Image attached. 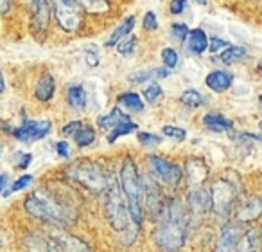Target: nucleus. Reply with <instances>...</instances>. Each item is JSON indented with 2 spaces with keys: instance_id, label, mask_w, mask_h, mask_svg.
Returning <instances> with one entry per match:
<instances>
[{
  "instance_id": "1",
  "label": "nucleus",
  "mask_w": 262,
  "mask_h": 252,
  "mask_svg": "<svg viewBox=\"0 0 262 252\" xmlns=\"http://www.w3.org/2000/svg\"><path fill=\"white\" fill-rule=\"evenodd\" d=\"M24 209L33 218L58 227L72 225L77 218L76 207L69 204L65 198H61V195H58L54 189H49V187H40V189L33 191L24 200Z\"/></svg>"
},
{
  "instance_id": "2",
  "label": "nucleus",
  "mask_w": 262,
  "mask_h": 252,
  "mask_svg": "<svg viewBox=\"0 0 262 252\" xmlns=\"http://www.w3.org/2000/svg\"><path fill=\"white\" fill-rule=\"evenodd\" d=\"M189 218L187 209L180 198H171L165 202L164 215L158 218V223L153 230V240L157 247L165 250H178L187 243L189 232Z\"/></svg>"
},
{
  "instance_id": "3",
  "label": "nucleus",
  "mask_w": 262,
  "mask_h": 252,
  "mask_svg": "<svg viewBox=\"0 0 262 252\" xmlns=\"http://www.w3.org/2000/svg\"><path fill=\"white\" fill-rule=\"evenodd\" d=\"M104 195V209L112 229L119 234H127V236L135 238V230L133 229H139V225L131 218L127 202L124 198L122 189H120V182L115 177H110Z\"/></svg>"
},
{
  "instance_id": "4",
  "label": "nucleus",
  "mask_w": 262,
  "mask_h": 252,
  "mask_svg": "<svg viewBox=\"0 0 262 252\" xmlns=\"http://www.w3.org/2000/svg\"><path fill=\"white\" fill-rule=\"evenodd\" d=\"M120 189L124 193V198L127 202V209L137 225H142L144 222V207H142V197H140V173L137 169L135 161L131 157H126L120 166Z\"/></svg>"
},
{
  "instance_id": "5",
  "label": "nucleus",
  "mask_w": 262,
  "mask_h": 252,
  "mask_svg": "<svg viewBox=\"0 0 262 252\" xmlns=\"http://www.w3.org/2000/svg\"><path fill=\"white\" fill-rule=\"evenodd\" d=\"M67 177L74 182L81 184L83 187H86L88 191L99 195L104 193L106 186H108L110 177L106 175V171L102 169L101 164L94 161H86V159H81L76 161L67 168Z\"/></svg>"
},
{
  "instance_id": "6",
  "label": "nucleus",
  "mask_w": 262,
  "mask_h": 252,
  "mask_svg": "<svg viewBox=\"0 0 262 252\" xmlns=\"http://www.w3.org/2000/svg\"><path fill=\"white\" fill-rule=\"evenodd\" d=\"M56 24L65 33H76L84 22V9L77 0H51Z\"/></svg>"
},
{
  "instance_id": "7",
  "label": "nucleus",
  "mask_w": 262,
  "mask_h": 252,
  "mask_svg": "<svg viewBox=\"0 0 262 252\" xmlns=\"http://www.w3.org/2000/svg\"><path fill=\"white\" fill-rule=\"evenodd\" d=\"M140 197H142L144 211L149 212L151 218L158 220L164 215L165 200H164V195H162V189L158 187L157 180H153L146 173L140 175Z\"/></svg>"
},
{
  "instance_id": "8",
  "label": "nucleus",
  "mask_w": 262,
  "mask_h": 252,
  "mask_svg": "<svg viewBox=\"0 0 262 252\" xmlns=\"http://www.w3.org/2000/svg\"><path fill=\"white\" fill-rule=\"evenodd\" d=\"M210 197H212V211H214L219 218H226V216H230L233 205H235L237 189L233 187L232 182L221 179L214 182Z\"/></svg>"
},
{
  "instance_id": "9",
  "label": "nucleus",
  "mask_w": 262,
  "mask_h": 252,
  "mask_svg": "<svg viewBox=\"0 0 262 252\" xmlns=\"http://www.w3.org/2000/svg\"><path fill=\"white\" fill-rule=\"evenodd\" d=\"M27 8H29V26L31 33L43 40L47 34L49 24H51V0H27Z\"/></svg>"
},
{
  "instance_id": "10",
  "label": "nucleus",
  "mask_w": 262,
  "mask_h": 252,
  "mask_svg": "<svg viewBox=\"0 0 262 252\" xmlns=\"http://www.w3.org/2000/svg\"><path fill=\"white\" fill-rule=\"evenodd\" d=\"M147 162H149V169L155 179L162 180L167 186L178 187L180 182L183 180V169L176 162H171L164 157H158V155H149Z\"/></svg>"
},
{
  "instance_id": "11",
  "label": "nucleus",
  "mask_w": 262,
  "mask_h": 252,
  "mask_svg": "<svg viewBox=\"0 0 262 252\" xmlns=\"http://www.w3.org/2000/svg\"><path fill=\"white\" fill-rule=\"evenodd\" d=\"M185 175H187V187L189 189H196V187H203L205 180L208 179V166L203 159L190 157L185 162Z\"/></svg>"
},
{
  "instance_id": "12",
  "label": "nucleus",
  "mask_w": 262,
  "mask_h": 252,
  "mask_svg": "<svg viewBox=\"0 0 262 252\" xmlns=\"http://www.w3.org/2000/svg\"><path fill=\"white\" fill-rule=\"evenodd\" d=\"M187 202H189V212L192 216H205L208 211H212V197L207 193L205 187L187 191Z\"/></svg>"
},
{
  "instance_id": "13",
  "label": "nucleus",
  "mask_w": 262,
  "mask_h": 252,
  "mask_svg": "<svg viewBox=\"0 0 262 252\" xmlns=\"http://www.w3.org/2000/svg\"><path fill=\"white\" fill-rule=\"evenodd\" d=\"M241 236H243V230L237 223H226L221 230V238L215 245V250H237Z\"/></svg>"
},
{
  "instance_id": "14",
  "label": "nucleus",
  "mask_w": 262,
  "mask_h": 252,
  "mask_svg": "<svg viewBox=\"0 0 262 252\" xmlns=\"http://www.w3.org/2000/svg\"><path fill=\"white\" fill-rule=\"evenodd\" d=\"M232 83H233V76L228 70H212V72H208L207 77H205V85H207L212 92H215V94L226 92L232 87Z\"/></svg>"
},
{
  "instance_id": "15",
  "label": "nucleus",
  "mask_w": 262,
  "mask_h": 252,
  "mask_svg": "<svg viewBox=\"0 0 262 252\" xmlns=\"http://www.w3.org/2000/svg\"><path fill=\"white\" fill-rule=\"evenodd\" d=\"M262 216V198H251L248 200L243 207H239V211L235 212L237 223H251L257 222Z\"/></svg>"
},
{
  "instance_id": "16",
  "label": "nucleus",
  "mask_w": 262,
  "mask_h": 252,
  "mask_svg": "<svg viewBox=\"0 0 262 252\" xmlns=\"http://www.w3.org/2000/svg\"><path fill=\"white\" fill-rule=\"evenodd\" d=\"M185 40H187V51H189L190 54L200 56V54H203L205 51H208V36L200 27L189 31Z\"/></svg>"
},
{
  "instance_id": "17",
  "label": "nucleus",
  "mask_w": 262,
  "mask_h": 252,
  "mask_svg": "<svg viewBox=\"0 0 262 252\" xmlns=\"http://www.w3.org/2000/svg\"><path fill=\"white\" fill-rule=\"evenodd\" d=\"M203 124L210 132H215V133L232 132L233 130V121L226 119L223 113H217V112H208L207 115L203 117Z\"/></svg>"
},
{
  "instance_id": "18",
  "label": "nucleus",
  "mask_w": 262,
  "mask_h": 252,
  "mask_svg": "<svg viewBox=\"0 0 262 252\" xmlns=\"http://www.w3.org/2000/svg\"><path fill=\"white\" fill-rule=\"evenodd\" d=\"M54 92H56V81H54V77H52V74H49V72L41 74L36 83V90H34L36 99L41 103H47L54 98Z\"/></svg>"
},
{
  "instance_id": "19",
  "label": "nucleus",
  "mask_w": 262,
  "mask_h": 252,
  "mask_svg": "<svg viewBox=\"0 0 262 252\" xmlns=\"http://www.w3.org/2000/svg\"><path fill=\"white\" fill-rule=\"evenodd\" d=\"M171 76V69L167 67H155L151 70H140L137 74H131L129 81L131 83H144V81H160Z\"/></svg>"
},
{
  "instance_id": "20",
  "label": "nucleus",
  "mask_w": 262,
  "mask_h": 252,
  "mask_svg": "<svg viewBox=\"0 0 262 252\" xmlns=\"http://www.w3.org/2000/svg\"><path fill=\"white\" fill-rule=\"evenodd\" d=\"M67 103H69L70 108L77 110V112L86 108V92H84V88L77 83L70 85L67 88Z\"/></svg>"
},
{
  "instance_id": "21",
  "label": "nucleus",
  "mask_w": 262,
  "mask_h": 252,
  "mask_svg": "<svg viewBox=\"0 0 262 252\" xmlns=\"http://www.w3.org/2000/svg\"><path fill=\"white\" fill-rule=\"evenodd\" d=\"M133 29H135V16L131 15V16H127V18L124 20V22L120 24L115 31H113L112 36L106 40V47H115L120 40H124L126 36H129Z\"/></svg>"
},
{
  "instance_id": "22",
  "label": "nucleus",
  "mask_w": 262,
  "mask_h": 252,
  "mask_svg": "<svg viewBox=\"0 0 262 252\" xmlns=\"http://www.w3.org/2000/svg\"><path fill=\"white\" fill-rule=\"evenodd\" d=\"M137 130H139V124H137L135 121L131 119V117H127V119H124L122 123L117 124L115 128L110 130V133H108V143L113 144L117 139H120V137H124V135H129L131 132H137Z\"/></svg>"
},
{
  "instance_id": "23",
  "label": "nucleus",
  "mask_w": 262,
  "mask_h": 252,
  "mask_svg": "<svg viewBox=\"0 0 262 252\" xmlns=\"http://www.w3.org/2000/svg\"><path fill=\"white\" fill-rule=\"evenodd\" d=\"M258 248H260V230L255 227L244 230L237 245V250H258Z\"/></svg>"
},
{
  "instance_id": "24",
  "label": "nucleus",
  "mask_w": 262,
  "mask_h": 252,
  "mask_svg": "<svg viewBox=\"0 0 262 252\" xmlns=\"http://www.w3.org/2000/svg\"><path fill=\"white\" fill-rule=\"evenodd\" d=\"M127 113H124L120 108H113L112 112L108 113V115H101L97 119V124H99V128L101 130H112V128H115L117 124L119 123H122L124 119H127Z\"/></svg>"
},
{
  "instance_id": "25",
  "label": "nucleus",
  "mask_w": 262,
  "mask_h": 252,
  "mask_svg": "<svg viewBox=\"0 0 262 252\" xmlns=\"http://www.w3.org/2000/svg\"><path fill=\"white\" fill-rule=\"evenodd\" d=\"M248 56V51L241 45H228L225 47V52H221L219 60L226 65H233V63H239L241 60H244Z\"/></svg>"
},
{
  "instance_id": "26",
  "label": "nucleus",
  "mask_w": 262,
  "mask_h": 252,
  "mask_svg": "<svg viewBox=\"0 0 262 252\" xmlns=\"http://www.w3.org/2000/svg\"><path fill=\"white\" fill-rule=\"evenodd\" d=\"M119 103L126 110H131V112H142L144 110V101L137 92H124V94H120Z\"/></svg>"
},
{
  "instance_id": "27",
  "label": "nucleus",
  "mask_w": 262,
  "mask_h": 252,
  "mask_svg": "<svg viewBox=\"0 0 262 252\" xmlns=\"http://www.w3.org/2000/svg\"><path fill=\"white\" fill-rule=\"evenodd\" d=\"M34 128H36V121H24L22 126L13 130V135L16 141H22V143H33L34 137Z\"/></svg>"
},
{
  "instance_id": "28",
  "label": "nucleus",
  "mask_w": 262,
  "mask_h": 252,
  "mask_svg": "<svg viewBox=\"0 0 262 252\" xmlns=\"http://www.w3.org/2000/svg\"><path fill=\"white\" fill-rule=\"evenodd\" d=\"M74 141L79 148H88L90 144H94L95 141V130L92 126H86L83 124L76 133H74Z\"/></svg>"
},
{
  "instance_id": "29",
  "label": "nucleus",
  "mask_w": 262,
  "mask_h": 252,
  "mask_svg": "<svg viewBox=\"0 0 262 252\" xmlns=\"http://www.w3.org/2000/svg\"><path fill=\"white\" fill-rule=\"evenodd\" d=\"M81 8L86 13H94V15H101V13L110 11V2L108 0H77Z\"/></svg>"
},
{
  "instance_id": "30",
  "label": "nucleus",
  "mask_w": 262,
  "mask_h": 252,
  "mask_svg": "<svg viewBox=\"0 0 262 252\" xmlns=\"http://www.w3.org/2000/svg\"><path fill=\"white\" fill-rule=\"evenodd\" d=\"M180 99H182L183 105L189 106V108H200V106L205 103V98L198 90H194V88H189V90H185Z\"/></svg>"
},
{
  "instance_id": "31",
  "label": "nucleus",
  "mask_w": 262,
  "mask_h": 252,
  "mask_svg": "<svg viewBox=\"0 0 262 252\" xmlns=\"http://www.w3.org/2000/svg\"><path fill=\"white\" fill-rule=\"evenodd\" d=\"M115 47H117V52H119V54H122V56L133 54V52H135V49H137V36H126L124 40H120Z\"/></svg>"
},
{
  "instance_id": "32",
  "label": "nucleus",
  "mask_w": 262,
  "mask_h": 252,
  "mask_svg": "<svg viewBox=\"0 0 262 252\" xmlns=\"http://www.w3.org/2000/svg\"><path fill=\"white\" fill-rule=\"evenodd\" d=\"M162 62H164V65L167 67V69L174 70L176 67H178V62H180L178 51L172 49V47H165L164 51H162Z\"/></svg>"
},
{
  "instance_id": "33",
  "label": "nucleus",
  "mask_w": 262,
  "mask_h": 252,
  "mask_svg": "<svg viewBox=\"0 0 262 252\" xmlns=\"http://www.w3.org/2000/svg\"><path fill=\"white\" fill-rule=\"evenodd\" d=\"M162 95H164V90H162V87L158 83H151L149 87L144 88V98H146V101L151 103V105H157L162 99Z\"/></svg>"
},
{
  "instance_id": "34",
  "label": "nucleus",
  "mask_w": 262,
  "mask_h": 252,
  "mask_svg": "<svg viewBox=\"0 0 262 252\" xmlns=\"http://www.w3.org/2000/svg\"><path fill=\"white\" fill-rule=\"evenodd\" d=\"M33 175H22L20 179H16L15 182L11 184V187H9L8 191H4V195L2 197H8L9 193H18V191L26 189L27 186H31V182H33Z\"/></svg>"
},
{
  "instance_id": "35",
  "label": "nucleus",
  "mask_w": 262,
  "mask_h": 252,
  "mask_svg": "<svg viewBox=\"0 0 262 252\" xmlns=\"http://www.w3.org/2000/svg\"><path fill=\"white\" fill-rule=\"evenodd\" d=\"M137 139H139V143L142 144V146H146V148L158 146V144L162 143L160 137L155 135V133H149V132H139V133H137Z\"/></svg>"
},
{
  "instance_id": "36",
  "label": "nucleus",
  "mask_w": 262,
  "mask_h": 252,
  "mask_svg": "<svg viewBox=\"0 0 262 252\" xmlns=\"http://www.w3.org/2000/svg\"><path fill=\"white\" fill-rule=\"evenodd\" d=\"M164 135L169 137V139H176V141H185L187 137V132L183 128H178V126H171V124H167V126H164Z\"/></svg>"
},
{
  "instance_id": "37",
  "label": "nucleus",
  "mask_w": 262,
  "mask_h": 252,
  "mask_svg": "<svg viewBox=\"0 0 262 252\" xmlns=\"http://www.w3.org/2000/svg\"><path fill=\"white\" fill-rule=\"evenodd\" d=\"M49 132H51V121H36V128H34L33 143H34V141L43 139L45 135H49Z\"/></svg>"
},
{
  "instance_id": "38",
  "label": "nucleus",
  "mask_w": 262,
  "mask_h": 252,
  "mask_svg": "<svg viewBox=\"0 0 262 252\" xmlns=\"http://www.w3.org/2000/svg\"><path fill=\"white\" fill-rule=\"evenodd\" d=\"M171 34L176 38V40H185L187 38V34H189V27L185 26V24H182V22H176V24H172L171 26Z\"/></svg>"
},
{
  "instance_id": "39",
  "label": "nucleus",
  "mask_w": 262,
  "mask_h": 252,
  "mask_svg": "<svg viewBox=\"0 0 262 252\" xmlns=\"http://www.w3.org/2000/svg\"><path fill=\"white\" fill-rule=\"evenodd\" d=\"M144 31H157L158 29V20H157V15L153 11H147L144 15Z\"/></svg>"
},
{
  "instance_id": "40",
  "label": "nucleus",
  "mask_w": 262,
  "mask_h": 252,
  "mask_svg": "<svg viewBox=\"0 0 262 252\" xmlns=\"http://www.w3.org/2000/svg\"><path fill=\"white\" fill-rule=\"evenodd\" d=\"M228 42L221 40V38H208V51L212 52V54H215V52H219L223 47H228Z\"/></svg>"
},
{
  "instance_id": "41",
  "label": "nucleus",
  "mask_w": 262,
  "mask_h": 252,
  "mask_svg": "<svg viewBox=\"0 0 262 252\" xmlns=\"http://www.w3.org/2000/svg\"><path fill=\"white\" fill-rule=\"evenodd\" d=\"M33 162V155L31 153H22V151H16V168L26 169L27 166Z\"/></svg>"
},
{
  "instance_id": "42",
  "label": "nucleus",
  "mask_w": 262,
  "mask_h": 252,
  "mask_svg": "<svg viewBox=\"0 0 262 252\" xmlns=\"http://www.w3.org/2000/svg\"><path fill=\"white\" fill-rule=\"evenodd\" d=\"M81 126H83V121H72V123H69V124H65V126H63V133H65V135H72L74 137V133H76Z\"/></svg>"
},
{
  "instance_id": "43",
  "label": "nucleus",
  "mask_w": 262,
  "mask_h": 252,
  "mask_svg": "<svg viewBox=\"0 0 262 252\" xmlns=\"http://www.w3.org/2000/svg\"><path fill=\"white\" fill-rule=\"evenodd\" d=\"M56 151H58L59 157L63 159H69L70 157V146L67 141H59V143H56Z\"/></svg>"
},
{
  "instance_id": "44",
  "label": "nucleus",
  "mask_w": 262,
  "mask_h": 252,
  "mask_svg": "<svg viewBox=\"0 0 262 252\" xmlns=\"http://www.w3.org/2000/svg\"><path fill=\"white\" fill-rule=\"evenodd\" d=\"M185 4H187V0H172L171 13L172 15H182L183 9H185Z\"/></svg>"
},
{
  "instance_id": "45",
  "label": "nucleus",
  "mask_w": 262,
  "mask_h": 252,
  "mask_svg": "<svg viewBox=\"0 0 262 252\" xmlns=\"http://www.w3.org/2000/svg\"><path fill=\"white\" fill-rule=\"evenodd\" d=\"M84 60H86L88 67H97L99 65V58H97V52H88L84 54Z\"/></svg>"
},
{
  "instance_id": "46",
  "label": "nucleus",
  "mask_w": 262,
  "mask_h": 252,
  "mask_svg": "<svg viewBox=\"0 0 262 252\" xmlns=\"http://www.w3.org/2000/svg\"><path fill=\"white\" fill-rule=\"evenodd\" d=\"M8 184H9V177L6 175V173H2V175H0V195H4Z\"/></svg>"
},
{
  "instance_id": "47",
  "label": "nucleus",
  "mask_w": 262,
  "mask_h": 252,
  "mask_svg": "<svg viewBox=\"0 0 262 252\" xmlns=\"http://www.w3.org/2000/svg\"><path fill=\"white\" fill-rule=\"evenodd\" d=\"M11 2H13V0H0V15H4V13L9 11V8H11Z\"/></svg>"
},
{
  "instance_id": "48",
  "label": "nucleus",
  "mask_w": 262,
  "mask_h": 252,
  "mask_svg": "<svg viewBox=\"0 0 262 252\" xmlns=\"http://www.w3.org/2000/svg\"><path fill=\"white\" fill-rule=\"evenodd\" d=\"M6 90V83H4V76H2V70H0V94Z\"/></svg>"
},
{
  "instance_id": "49",
  "label": "nucleus",
  "mask_w": 262,
  "mask_h": 252,
  "mask_svg": "<svg viewBox=\"0 0 262 252\" xmlns=\"http://www.w3.org/2000/svg\"><path fill=\"white\" fill-rule=\"evenodd\" d=\"M257 70H258V72H262V58L258 60V63H257Z\"/></svg>"
},
{
  "instance_id": "50",
  "label": "nucleus",
  "mask_w": 262,
  "mask_h": 252,
  "mask_svg": "<svg viewBox=\"0 0 262 252\" xmlns=\"http://www.w3.org/2000/svg\"><path fill=\"white\" fill-rule=\"evenodd\" d=\"M198 4H201V6H205V4H207V0H198Z\"/></svg>"
},
{
  "instance_id": "51",
  "label": "nucleus",
  "mask_w": 262,
  "mask_h": 252,
  "mask_svg": "<svg viewBox=\"0 0 262 252\" xmlns=\"http://www.w3.org/2000/svg\"><path fill=\"white\" fill-rule=\"evenodd\" d=\"M258 128H260V130H262V121H260V123H258Z\"/></svg>"
},
{
  "instance_id": "52",
  "label": "nucleus",
  "mask_w": 262,
  "mask_h": 252,
  "mask_svg": "<svg viewBox=\"0 0 262 252\" xmlns=\"http://www.w3.org/2000/svg\"><path fill=\"white\" fill-rule=\"evenodd\" d=\"M258 101H260V105H262V95H258Z\"/></svg>"
},
{
  "instance_id": "53",
  "label": "nucleus",
  "mask_w": 262,
  "mask_h": 252,
  "mask_svg": "<svg viewBox=\"0 0 262 252\" xmlns=\"http://www.w3.org/2000/svg\"><path fill=\"white\" fill-rule=\"evenodd\" d=\"M0 155H2V148H0Z\"/></svg>"
}]
</instances>
